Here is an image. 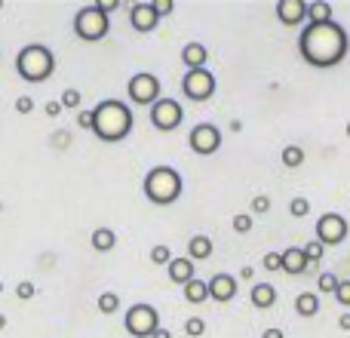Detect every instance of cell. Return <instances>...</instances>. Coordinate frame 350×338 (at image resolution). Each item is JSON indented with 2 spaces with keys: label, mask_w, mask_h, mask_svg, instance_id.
<instances>
[{
  "label": "cell",
  "mask_w": 350,
  "mask_h": 338,
  "mask_svg": "<svg viewBox=\"0 0 350 338\" xmlns=\"http://www.w3.org/2000/svg\"><path fill=\"white\" fill-rule=\"evenodd\" d=\"M347 31L338 22H323V25H304L301 37H298V53L308 65L314 68H335L345 62L347 55Z\"/></svg>",
  "instance_id": "6da1fadb"
},
{
  "label": "cell",
  "mask_w": 350,
  "mask_h": 338,
  "mask_svg": "<svg viewBox=\"0 0 350 338\" xmlns=\"http://www.w3.org/2000/svg\"><path fill=\"white\" fill-rule=\"evenodd\" d=\"M92 117H96V127L92 133L102 142H123L129 133H133V111H129L126 102L120 99H105L92 108Z\"/></svg>",
  "instance_id": "7a4b0ae2"
},
{
  "label": "cell",
  "mask_w": 350,
  "mask_h": 338,
  "mask_svg": "<svg viewBox=\"0 0 350 338\" xmlns=\"http://www.w3.org/2000/svg\"><path fill=\"white\" fill-rule=\"evenodd\" d=\"M16 71H18V77L28 80V83H43V80H49L55 71L53 49L43 47V43H28V47L16 55Z\"/></svg>",
  "instance_id": "3957f363"
},
{
  "label": "cell",
  "mask_w": 350,
  "mask_h": 338,
  "mask_svg": "<svg viewBox=\"0 0 350 338\" xmlns=\"http://www.w3.org/2000/svg\"><path fill=\"white\" fill-rule=\"evenodd\" d=\"M142 187H145V197L154 206H172L181 197V175L172 166H154L145 175V185Z\"/></svg>",
  "instance_id": "277c9868"
},
{
  "label": "cell",
  "mask_w": 350,
  "mask_h": 338,
  "mask_svg": "<svg viewBox=\"0 0 350 338\" xmlns=\"http://www.w3.org/2000/svg\"><path fill=\"white\" fill-rule=\"evenodd\" d=\"M108 31H111V18L105 16L96 3L77 10V16H74V34H77L80 40H90V43L105 40V37H108Z\"/></svg>",
  "instance_id": "5b68a950"
},
{
  "label": "cell",
  "mask_w": 350,
  "mask_h": 338,
  "mask_svg": "<svg viewBox=\"0 0 350 338\" xmlns=\"http://www.w3.org/2000/svg\"><path fill=\"white\" fill-rule=\"evenodd\" d=\"M123 326L135 338H151L160 329V314L154 304H133L126 311V317H123Z\"/></svg>",
  "instance_id": "8992f818"
},
{
  "label": "cell",
  "mask_w": 350,
  "mask_h": 338,
  "mask_svg": "<svg viewBox=\"0 0 350 338\" xmlns=\"http://www.w3.org/2000/svg\"><path fill=\"white\" fill-rule=\"evenodd\" d=\"M215 74L209 68H197V71H187L181 77V92H185L191 102H206V99L215 96Z\"/></svg>",
  "instance_id": "52a82bcc"
},
{
  "label": "cell",
  "mask_w": 350,
  "mask_h": 338,
  "mask_svg": "<svg viewBox=\"0 0 350 338\" xmlns=\"http://www.w3.org/2000/svg\"><path fill=\"white\" fill-rule=\"evenodd\" d=\"M126 96L133 99L135 105H157L160 102V80H157V74H148V71H142V74H133L129 77V83H126Z\"/></svg>",
  "instance_id": "ba28073f"
},
{
  "label": "cell",
  "mask_w": 350,
  "mask_h": 338,
  "mask_svg": "<svg viewBox=\"0 0 350 338\" xmlns=\"http://www.w3.org/2000/svg\"><path fill=\"white\" fill-rule=\"evenodd\" d=\"M187 145H191L193 154L209 157V154H215L221 148V133H218L215 123H197L191 129V135H187Z\"/></svg>",
  "instance_id": "9c48e42d"
},
{
  "label": "cell",
  "mask_w": 350,
  "mask_h": 338,
  "mask_svg": "<svg viewBox=\"0 0 350 338\" xmlns=\"http://www.w3.org/2000/svg\"><path fill=\"white\" fill-rule=\"evenodd\" d=\"M317 240L323 246H338L347 240V222L338 212H323L320 222H317Z\"/></svg>",
  "instance_id": "30bf717a"
},
{
  "label": "cell",
  "mask_w": 350,
  "mask_h": 338,
  "mask_svg": "<svg viewBox=\"0 0 350 338\" xmlns=\"http://www.w3.org/2000/svg\"><path fill=\"white\" fill-rule=\"evenodd\" d=\"M181 117H185V111H181V105L175 102V99H160V102L151 108V123L160 129V133H172V129H178Z\"/></svg>",
  "instance_id": "8fae6325"
},
{
  "label": "cell",
  "mask_w": 350,
  "mask_h": 338,
  "mask_svg": "<svg viewBox=\"0 0 350 338\" xmlns=\"http://www.w3.org/2000/svg\"><path fill=\"white\" fill-rule=\"evenodd\" d=\"M157 22H160V16L154 12V6H151V0H145V3H133L129 6V25H133L139 34H151L154 28H157Z\"/></svg>",
  "instance_id": "7c38bea8"
},
{
  "label": "cell",
  "mask_w": 350,
  "mask_h": 338,
  "mask_svg": "<svg viewBox=\"0 0 350 338\" xmlns=\"http://www.w3.org/2000/svg\"><path fill=\"white\" fill-rule=\"evenodd\" d=\"M277 18L286 28H295V25H301L304 18H308V3H304V0H280Z\"/></svg>",
  "instance_id": "4fadbf2b"
},
{
  "label": "cell",
  "mask_w": 350,
  "mask_h": 338,
  "mask_svg": "<svg viewBox=\"0 0 350 338\" xmlns=\"http://www.w3.org/2000/svg\"><path fill=\"white\" fill-rule=\"evenodd\" d=\"M234 296H237V277H230V274H215V277L209 280V298L228 304Z\"/></svg>",
  "instance_id": "5bb4252c"
},
{
  "label": "cell",
  "mask_w": 350,
  "mask_h": 338,
  "mask_svg": "<svg viewBox=\"0 0 350 338\" xmlns=\"http://www.w3.org/2000/svg\"><path fill=\"white\" fill-rule=\"evenodd\" d=\"M283 271L286 274H304V271H310V261H308V255H304V246H289V249H283Z\"/></svg>",
  "instance_id": "9a60e30c"
},
{
  "label": "cell",
  "mask_w": 350,
  "mask_h": 338,
  "mask_svg": "<svg viewBox=\"0 0 350 338\" xmlns=\"http://www.w3.org/2000/svg\"><path fill=\"white\" fill-rule=\"evenodd\" d=\"M166 271H170V280L172 283H178V286H187L191 280H197V274H193V261L187 259H172L170 265H166Z\"/></svg>",
  "instance_id": "2e32d148"
},
{
  "label": "cell",
  "mask_w": 350,
  "mask_h": 338,
  "mask_svg": "<svg viewBox=\"0 0 350 338\" xmlns=\"http://www.w3.org/2000/svg\"><path fill=\"white\" fill-rule=\"evenodd\" d=\"M181 62H185L187 71L206 68V62H209V49H206L203 43H187V47L181 49Z\"/></svg>",
  "instance_id": "e0dca14e"
},
{
  "label": "cell",
  "mask_w": 350,
  "mask_h": 338,
  "mask_svg": "<svg viewBox=\"0 0 350 338\" xmlns=\"http://www.w3.org/2000/svg\"><path fill=\"white\" fill-rule=\"evenodd\" d=\"M249 298H252V304L258 311H267V308L277 304V289H273L271 283H255L252 292H249Z\"/></svg>",
  "instance_id": "ac0fdd59"
},
{
  "label": "cell",
  "mask_w": 350,
  "mask_h": 338,
  "mask_svg": "<svg viewBox=\"0 0 350 338\" xmlns=\"http://www.w3.org/2000/svg\"><path fill=\"white\" fill-rule=\"evenodd\" d=\"M212 249H215V246H212L209 237H206V234H193L191 243H187V259H191V261H206L212 255Z\"/></svg>",
  "instance_id": "d6986e66"
},
{
  "label": "cell",
  "mask_w": 350,
  "mask_h": 338,
  "mask_svg": "<svg viewBox=\"0 0 350 338\" xmlns=\"http://www.w3.org/2000/svg\"><path fill=\"white\" fill-rule=\"evenodd\" d=\"M185 289V302H191V304H203L206 298H209V283L206 280H191L187 286H181Z\"/></svg>",
  "instance_id": "ffe728a7"
},
{
  "label": "cell",
  "mask_w": 350,
  "mask_h": 338,
  "mask_svg": "<svg viewBox=\"0 0 350 338\" xmlns=\"http://www.w3.org/2000/svg\"><path fill=\"white\" fill-rule=\"evenodd\" d=\"M117 246V234L111 228H96L92 231V249L96 252H111Z\"/></svg>",
  "instance_id": "44dd1931"
},
{
  "label": "cell",
  "mask_w": 350,
  "mask_h": 338,
  "mask_svg": "<svg viewBox=\"0 0 350 338\" xmlns=\"http://www.w3.org/2000/svg\"><path fill=\"white\" fill-rule=\"evenodd\" d=\"M323 22H332V6L326 0L308 3V25H323Z\"/></svg>",
  "instance_id": "7402d4cb"
},
{
  "label": "cell",
  "mask_w": 350,
  "mask_h": 338,
  "mask_svg": "<svg viewBox=\"0 0 350 338\" xmlns=\"http://www.w3.org/2000/svg\"><path fill=\"white\" fill-rule=\"evenodd\" d=\"M295 311L301 317H317L320 314V296H314V292H301V296H295Z\"/></svg>",
  "instance_id": "603a6c76"
},
{
  "label": "cell",
  "mask_w": 350,
  "mask_h": 338,
  "mask_svg": "<svg viewBox=\"0 0 350 338\" xmlns=\"http://www.w3.org/2000/svg\"><path fill=\"white\" fill-rule=\"evenodd\" d=\"M280 164H283L286 169H298L304 164V148L298 145H286L283 151H280Z\"/></svg>",
  "instance_id": "cb8c5ba5"
},
{
  "label": "cell",
  "mask_w": 350,
  "mask_h": 338,
  "mask_svg": "<svg viewBox=\"0 0 350 338\" xmlns=\"http://www.w3.org/2000/svg\"><path fill=\"white\" fill-rule=\"evenodd\" d=\"M96 308H98V314H114V311H120V296L117 292H102Z\"/></svg>",
  "instance_id": "d4e9b609"
},
{
  "label": "cell",
  "mask_w": 350,
  "mask_h": 338,
  "mask_svg": "<svg viewBox=\"0 0 350 338\" xmlns=\"http://www.w3.org/2000/svg\"><path fill=\"white\" fill-rule=\"evenodd\" d=\"M317 286H320V292H326V296H335V292H338V286H341V280L335 277L332 271H323L320 280H317Z\"/></svg>",
  "instance_id": "484cf974"
},
{
  "label": "cell",
  "mask_w": 350,
  "mask_h": 338,
  "mask_svg": "<svg viewBox=\"0 0 350 338\" xmlns=\"http://www.w3.org/2000/svg\"><path fill=\"white\" fill-rule=\"evenodd\" d=\"M304 255H308L310 265H317V261L326 255V246H323L320 240H310V243H304Z\"/></svg>",
  "instance_id": "4316f807"
},
{
  "label": "cell",
  "mask_w": 350,
  "mask_h": 338,
  "mask_svg": "<svg viewBox=\"0 0 350 338\" xmlns=\"http://www.w3.org/2000/svg\"><path fill=\"white\" fill-rule=\"evenodd\" d=\"M252 228H255V218L252 216H246V212L234 216V231H237V234H249Z\"/></svg>",
  "instance_id": "83f0119b"
},
{
  "label": "cell",
  "mask_w": 350,
  "mask_h": 338,
  "mask_svg": "<svg viewBox=\"0 0 350 338\" xmlns=\"http://www.w3.org/2000/svg\"><path fill=\"white\" fill-rule=\"evenodd\" d=\"M289 212L295 218H301V216H308L310 212V200H304V197H292V203H289Z\"/></svg>",
  "instance_id": "f1b7e54d"
},
{
  "label": "cell",
  "mask_w": 350,
  "mask_h": 338,
  "mask_svg": "<svg viewBox=\"0 0 350 338\" xmlns=\"http://www.w3.org/2000/svg\"><path fill=\"white\" fill-rule=\"evenodd\" d=\"M185 333L191 335V338H200L206 333V320H200V317H191V320L185 323Z\"/></svg>",
  "instance_id": "f546056e"
},
{
  "label": "cell",
  "mask_w": 350,
  "mask_h": 338,
  "mask_svg": "<svg viewBox=\"0 0 350 338\" xmlns=\"http://www.w3.org/2000/svg\"><path fill=\"white\" fill-rule=\"evenodd\" d=\"M151 261H154V265H170V261H172L170 246H154L151 249Z\"/></svg>",
  "instance_id": "4dcf8cb0"
},
{
  "label": "cell",
  "mask_w": 350,
  "mask_h": 338,
  "mask_svg": "<svg viewBox=\"0 0 350 338\" xmlns=\"http://www.w3.org/2000/svg\"><path fill=\"white\" fill-rule=\"evenodd\" d=\"M62 108H80V90H65L62 92Z\"/></svg>",
  "instance_id": "1f68e13d"
},
{
  "label": "cell",
  "mask_w": 350,
  "mask_h": 338,
  "mask_svg": "<svg viewBox=\"0 0 350 338\" xmlns=\"http://www.w3.org/2000/svg\"><path fill=\"white\" fill-rule=\"evenodd\" d=\"M252 212H255V216L271 212V197H265V194H261V197H252Z\"/></svg>",
  "instance_id": "d6a6232c"
},
{
  "label": "cell",
  "mask_w": 350,
  "mask_h": 338,
  "mask_svg": "<svg viewBox=\"0 0 350 338\" xmlns=\"http://www.w3.org/2000/svg\"><path fill=\"white\" fill-rule=\"evenodd\" d=\"M151 6H154V12H157L160 18H163V16H172V10H175L172 0H151Z\"/></svg>",
  "instance_id": "836d02e7"
},
{
  "label": "cell",
  "mask_w": 350,
  "mask_h": 338,
  "mask_svg": "<svg viewBox=\"0 0 350 338\" xmlns=\"http://www.w3.org/2000/svg\"><path fill=\"white\" fill-rule=\"evenodd\" d=\"M34 292H37V289H34V283H31V280H22V283L16 286V296L22 298V302H28V298H34Z\"/></svg>",
  "instance_id": "e575fe53"
},
{
  "label": "cell",
  "mask_w": 350,
  "mask_h": 338,
  "mask_svg": "<svg viewBox=\"0 0 350 338\" xmlns=\"http://www.w3.org/2000/svg\"><path fill=\"white\" fill-rule=\"evenodd\" d=\"M335 298H338L341 308H350V280H341L338 292H335Z\"/></svg>",
  "instance_id": "d590c367"
},
{
  "label": "cell",
  "mask_w": 350,
  "mask_h": 338,
  "mask_svg": "<svg viewBox=\"0 0 350 338\" xmlns=\"http://www.w3.org/2000/svg\"><path fill=\"white\" fill-rule=\"evenodd\" d=\"M265 268H267V271H283V255H280V252H267L265 255Z\"/></svg>",
  "instance_id": "8d00e7d4"
},
{
  "label": "cell",
  "mask_w": 350,
  "mask_h": 338,
  "mask_svg": "<svg viewBox=\"0 0 350 338\" xmlns=\"http://www.w3.org/2000/svg\"><path fill=\"white\" fill-rule=\"evenodd\" d=\"M16 111H18V114H31V111H34V99H31V96L16 99Z\"/></svg>",
  "instance_id": "74e56055"
},
{
  "label": "cell",
  "mask_w": 350,
  "mask_h": 338,
  "mask_svg": "<svg viewBox=\"0 0 350 338\" xmlns=\"http://www.w3.org/2000/svg\"><path fill=\"white\" fill-rule=\"evenodd\" d=\"M77 123H80V129H92L96 127V117H92V111H80Z\"/></svg>",
  "instance_id": "f35d334b"
},
{
  "label": "cell",
  "mask_w": 350,
  "mask_h": 338,
  "mask_svg": "<svg viewBox=\"0 0 350 338\" xmlns=\"http://www.w3.org/2000/svg\"><path fill=\"white\" fill-rule=\"evenodd\" d=\"M98 10L105 12V16H108V12H114V10H120V0H98Z\"/></svg>",
  "instance_id": "ab89813d"
},
{
  "label": "cell",
  "mask_w": 350,
  "mask_h": 338,
  "mask_svg": "<svg viewBox=\"0 0 350 338\" xmlns=\"http://www.w3.org/2000/svg\"><path fill=\"white\" fill-rule=\"evenodd\" d=\"M261 338H286V333H283V329H277V326H271V329H265V333H261Z\"/></svg>",
  "instance_id": "60d3db41"
},
{
  "label": "cell",
  "mask_w": 350,
  "mask_h": 338,
  "mask_svg": "<svg viewBox=\"0 0 350 338\" xmlns=\"http://www.w3.org/2000/svg\"><path fill=\"white\" fill-rule=\"evenodd\" d=\"M59 111H62V102H46V114L49 117H59Z\"/></svg>",
  "instance_id": "b9f144b4"
},
{
  "label": "cell",
  "mask_w": 350,
  "mask_h": 338,
  "mask_svg": "<svg viewBox=\"0 0 350 338\" xmlns=\"http://www.w3.org/2000/svg\"><path fill=\"white\" fill-rule=\"evenodd\" d=\"M338 326L345 329V333H350V314H341V317H338Z\"/></svg>",
  "instance_id": "7bdbcfd3"
},
{
  "label": "cell",
  "mask_w": 350,
  "mask_h": 338,
  "mask_svg": "<svg viewBox=\"0 0 350 338\" xmlns=\"http://www.w3.org/2000/svg\"><path fill=\"white\" fill-rule=\"evenodd\" d=\"M151 338H172V333H170V329H163V326H160V329H157V333H154Z\"/></svg>",
  "instance_id": "ee69618b"
},
{
  "label": "cell",
  "mask_w": 350,
  "mask_h": 338,
  "mask_svg": "<svg viewBox=\"0 0 350 338\" xmlns=\"http://www.w3.org/2000/svg\"><path fill=\"white\" fill-rule=\"evenodd\" d=\"M252 274H255L252 268H243V271H240V277H243V280H252Z\"/></svg>",
  "instance_id": "f6af8a7d"
},
{
  "label": "cell",
  "mask_w": 350,
  "mask_h": 338,
  "mask_svg": "<svg viewBox=\"0 0 350 338\" xmlns=\"http://www.w3.org/2000/svg\"><path fill=\"white\" fill-rule=\"evenodd\" d=\"M0 329H6V317L3 314H0Z\"/></svg>",
  "instance_id": "bcb514c9"
},
{
  "label": "cell",
  "mask_w": 350,
  "mask_h": 338,
  "mask_svg": "<svg viewBox=\"0 0 350 338\" xmlns=\"http://www.w3.org/2000/svg\"><path fill=\"white\" fill-rule=\"evenodd\" d=\"M347 139H350V123H347Z\"/></svg>",
  "instance_id": "7dc6e473"
},
{
  "label": "cell",
  "mask_w": 350,
  "mask_h": 338,
  "mask_svg": "<svg viewBox=\"0 0 350 338\" xmlns=\"http://www.w3.org/2000/svg\"><path fill=\"white\" fill-rule=\"evenodd\" d=\"M0 292H3V280H0Z\"/></svg>",
  "instance_id": "c3c4849f"
},
{
  "label": "cell",
  "mask_w": 350,
  "mask_h": 338,
  "mask_svg": "<svg viewBox=\"0 0 350 338\" xmlns=\"http://www.w3.org/2000/svg\"><path fill=\"white\" fill-rule=\"evenodd\" d=\"M0 10H3V0H0Z\"/></svg>",
  "instance_id": "681fc988"
}]
</instances>
